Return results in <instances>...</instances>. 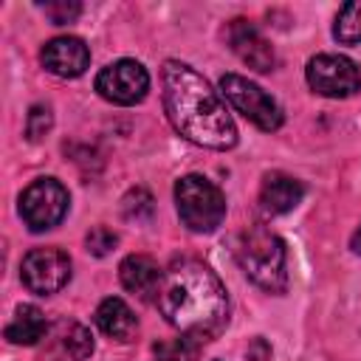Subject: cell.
Returning a JSON list of instances; mask_svg holds the SVG:
<instances>
[{
  "label": "cell",
  "instance_id": "6da1fadb",
  "mask_svg": "<svg viewBox=\"0 0 361 361\" xmlns=\"http://www.w3.org/2000/svg\"><path fill=\"white\" fill-rule=\"evenodd\" d=\"M161 316L180 333L209 341L228 324V296L217 274L200 259H175L158 290Z\"/></svg>",
  "mask_w": 361,
  "mask_h": 361
},
{
  "label": "cell",
  "instance_id": "7a4b0ae2",
  "mask_svg": "<svg viewBox=\"0 0 361 361\" xmlns=\"http://www.w3.org/2000/svg\"><path fill=\"white\" fill-rule=\"evenodd\" d=\"M161 85L166 116L186 141L206 149H231L237 144V127L220 93L192 65L178 59L164 62Z\"/></svg>",
  "mask_w": 361,
  "mask_h": 361
},
{
  "label": "cell",
  "instance_id": "3957f363",
  "mask_svg": "<svg viewBox=\"0 0 361 361\" xmlns=\"http://www.w3.org/2000/svg\"><path fill=\"white\" fill-rule=\"evenodd\" d=\"M234 257L243 268V274L268 293H282L288 288V271H285V243L265 228L262 223H254L243 228L234 240Z\"/></svg>",
  "mask_w": 361,
  "mask_h": 361
},
{
  "label": "cell",
  "instance_id": "277c9868",
  "mask_svg": "<svg viewBox=\"0 0 361 361\" xmlns=\"http://www.w3.org/2000/svg\"><path fill=\"white\" fill-rule=\"evenodd\" d=\"M175 206L180 223L197 234L214 231L226 217V197L220 186L203 175H183L175 183Z\"/></svg>",
  "mask_w": 361,
  "mask_h": 361
},
{
  "label": "cell",
  "instance_id": "5b68a950",
  "mask_svg": "<svg viewBox=\"0 0 361 361\" xmlns=\"http://www.w3.org/2000/svg\"><path fill=\"white\" fill-rule=\"evenodd\" d=\"M220 93L231 102L237 113H243L254 127L271 133L282 124V107L274 96H268L257 82L240 76V73H223L220 76Z\"/></svg>",
  "mask_w": 361,
  "mask_h": 361
},
{
  "label": "cell",
  "instance_id": "8992f818",
  "mask_svg": "<svg viewBox=\"0 0 361 361\" xmlns=\"http://www.w3.org/2000/svg\"><path fill=\"white\" fill-rule=\"evenodd\" d=\"M68 189L56 178H37L20 195V217L31 231H48L68 214Z\"/></svg>",
  "mask_w": 361,
  "mask_h": 361
},
{
  "label": "cell",
  "instance_id": "52a82bcc",
  "mask_svg": "<svg viewBox=\"0 0 361 361\" xmlns=\"http://www.w3.org/2000/svg\"><path fill=\"white\" fill-rule=\"evenodd\" d=\"M307 85L313 93L327 99H347L361 90V71L350 56L341 54H319L307 62Z\"/></svg>",
  "mask_w": 361,
  "mask_h": 361
},
{
  "label": "cell",
  "instance_id": "ba28073f",
  "mask_svg": "<svg viewBox=\"0 0 361 361\" xmlns=\"http://www.w3.org/2000/svg\"><path fill=\"white\" fill-rule=\"evenodd\" d=\"M96 90L113 104H138L149 90V73L135 59H116L99 71Z\"/></svg>",
  "mask_w": 361,
  "mask_h": 361
},
{
  "label": "cell",
  "instance_id": "9c48e42d",
  "mask_svg": "<svg viewBox=\"0 0 361 361\" xmlns=\"http://www.w3.org/2000/svg\"><path fill=\"white\" fill-rule=\"evenodd\" d=\"M20 276L23 285L31 293L39 296H51L56 290H62L71 279V257L59 248H34L23 257L20 265Z\"/></svg>",
  "mask_w": 361,
  "mask_h": 361
},
{
  "label": "cell",
  "instance_id": "30bf717a",
  "mask_svg": "<svg viewBox=\"0 0 361 361\" xmlns=\"http://www.w3.org/2000/svg\"><path fill=\"white\" fill-rule=\"evenodd\" d=\"M226 39L231 45V51L254 71H274L276 65V54L271 48V42L254 28L251 20H231L226 28Z\"/></svg>",
  "mask_w": 361,
  "mask_h": 361
},
{
  "label": "cell",
  "instance_id": "8fae6325",
  "mask_svg": "<svg viewBox=\"0 0 361 361\" xmlns=\"http://www.w3.org/2000/svg\"><path fill=\"white\" fill-rule=\"evenodd\" d=\"M39 59L48 73H54L59 79H76L87 71L90 51L85 45V39H79V37H54L45 42Z\"/></svg>",
  "mask_w": 361,
  "mask_h": 361
},
{
  "label": "cell",
  "instance_id": "7c38bea8",
  "mask_svg": "<svg viewBox=\"0 0 361 361\" xmlns=\"http://www.w3.org/2000/svg\"><path fill=\"white\" fill-rule=\"evenodd\" d=\"M118 279L130 293H135L138 299L149 302V299H158V290H161V282H164V271L158 268V262L152 257L130 254L118 265Z\"/></svg>",
  "mask_w": 361,
  "mask_h": 361
},
{
  "label": "cell",
  "instance_id": "4fadbf2b",
  "mask_svg": "<svg viewBox=\"0 0 361 361\" xmlns=\"http://www.w3.org/2000/svg\"><path fill=\"white\" fill-rule=\"evenodd\" d=\"M93 353V336L79 322H56L48 336L51 361H85Z\"/></svg>",
  "mask_w": 361,
  "mask_h": 361
},
{
  "label": "cell",
  "instance_id": "5bb4252c",
  "mask_svg": "<svg viewBox=\"0 0 361 361\" xmlns=\"http://www.w3.org/2000/svg\"><path fill=\"white\" fill-rule=\"evenodd\" d=\"M305 197V186L285 175V172H268L262 178V186H259V206L265 214H285L290 209H296Z\"/></svg>",
  "mask_w": 361,
  "mask_h": 361
},
{
  "label": "cell",
  "instance_id": "9a60e30c",
  "mask_svg": "<svg viewBox=\"0 0 361 361\" xmlns=\"http://www.w3.org/2000/svg\"><path fill=\"white\" fill-rule=\"evenodd\" d=\"M93 319H96V327L107 338H113V341H130L135 336V330H138V319L133 316L130 305L124 299H118V296L104 299L96 307V316Z\"/></svg>",
  "mask_w": 361,
  "mask_h": 361
},
{
  "label": "cell",
  "instance_id": "2e32d148",
  "mask_svg": "<svg viewBox=\"0 0 361 361\" xmlns=\"http://www.w3.org/2000/svg\"><path fill=\"white\" fill-rule=\"evenodd\" d=\"M45 333H48V322L37 305H20L11 322L6 324V338L11 344H37L39 338H45Z\"/></svg>",
  "mask_w": 361,
  "mask_h": 361
},
{
  "label": "cell",
  "instance_id": "e0dca14e",
  "mask_svg": "<svg viewBox=\"0 0 361 361\" xmlns=\"http://www.w3.org/2000/svg\"><path fill=\"white\" fill-rule=\"evenodd\" d=\"M200 350V341L195 336H175V338H161L152 344V353L158 361H195Z\"/></svg>",
  "mask_w": 361,
  "mask_h": 361
},
{
  "label": "cell",
  "instance_id": "ac0fdd59",
  "mask_svg": "<svg viewBox=\"0 0 361 361\" xmlns=\"http://www.w3.org/2000/svg\"><path fill=\"white\" fill-rule=\"evenodd\" d=\"M333 37L341 45H355L361 42V0L355 3H344L336 14V25H333Z\"/></svg>",
  "mask_w": 361,
  "mask_h": 361
},
{
  "label": "cell",
  "instance_id": "d6986e66",
  "mask_svg": "<svg viewBox=\"0 0 361 361\" xmlns=\"http://www.w3.org/2000/svg\"><path fill=\"white\" fill-rule=\"evenodd\" d=\"M155 212V203H152V195L147 189H130L124 197H121V214L127 220H135V223H144L149 220Z\"/></svg>",
  "mask_w": 361,
  "mask_h": 361
},
{
  "label": "cell",
  "instance_id": "ffe728a7",
  "mask_svg": "<svg viewBox=\"0 0 361 361\" xmlns=\"http://www.w3.org/2000/svg\"><path fill=\"white\" fill-rule=\"evenodd\" d=\"M54 127V116H51V107L45 104H34L28 110V118H25V135L28 141H42Z\"/></svg>",
  "mask_w": 361,
  "mask_h": 361
},
{
  "label": "cell",
  "instance_id": "44dd1931",
  "mask_svg": "<svg viewBox=\"0 0 361 361\" xmlns=\"http://www.w3.org/2000/svg\"><path fill=\"white\" fill-rule=\"evenodd\" d=\"M85 245H87V251H90L93 257H107V254L118 245V234H116L113 228H107V226H96V228L87 231Z\"/></svg>",
  "mask_w": 361,
  "mask_h": 361
},
{
  "label": "cell",
  "instance_id": "7402d4cb",
  "mask_svg": "<svg viewBox=\"0 0 361 361\" xmlns=\"http://www.w3.org/2000/svg\"><path fill=\"white\" fill-rule=\"evenodd\" d=\"M42 11L54 25H65V23H73L82 14V6L76 0H54V3H45Z\"/></svg>",
  "mask_w": 361,
  "mask_h": 361
},
{
  "label": "cell",
  "instance_id": "603a6c76",
  "mask_svg": "<svg viewBox=\"0 0 361 361\" xmlns=\"http://www.w3.org/2000/svg\"><path fill=\"white\" fill-rule=\"evenodd\" d=\"M268 347H265V341L262 338H254V347H248V358H254V361H265L268 358Z\"/></svg>",
  "mask_w": 361,
  "mask_h": 361
},
{
  "label": "cell",
  "instance_id": "cb8c5ba5",
  "mask_svg": "<svg viewBox=\"0 0 361 361\" xmlns=\"http://www.w3.org/2000/svg\"><path fill=\"white\" fill-rule=\"evenodd\" d=\"M350 245H353V251H355V254H361V226L355 228V234H353V240H350Z\"/></svg>",
  "mask_w": 361,
  "mask_h": 361
}]
</instances>
